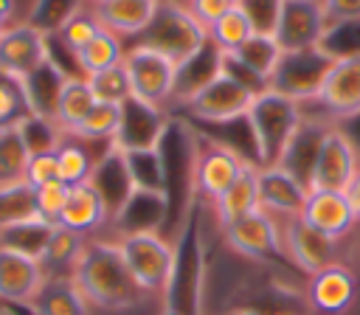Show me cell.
I'll use <instances>...</instances> for the list:
<instances>
[{
  "label": "cell",
  "instance_id": "21",
  "mask_svg": "<svg viewBox=\"0 0 360 315\" xmlns=\"http://www.w3.org/2000/svg\"><path fill=\"white\" fill-rule=\"evenodd\" d=\"M98 197L104 200L107 211H110V222L112 217L127 205V200L132 197V180H129V172H127V163H124V155L115 149V146H107L104 155H98L93 172H90V180H87Z\"/></svg>",
  "mask_w": 360,
  "mask_h": 315
},
{
  "label": "cell",
  "instance_id": "35",
  "mask_svg": "<svg viewBox=\"0 0 360 315\" xmlns=\"http://www.w3.org/2000/svg\"><path fill=\"white\" fill-rule=\"evenodd\" d=\"M118 124H121V104H107V101H96L93 110L84 115V121L68 132L84 143H104L110 146L115 132H118Z\"/></svg>",
  "mask_w": 360,
  "mask_h": 315
},
{
  "label": "cell",
  "instance_id": "48",
  "mask_svg": "<svg viewBox=\"0 0 360 315\" xmlns=\"http://www.w3.org/2000/svg\"><path fill=\"white\" fill-rule=\"evenodd\" d=\"M11 14H14V0H0V22L11 20Z\"/></svg>",
  "mask_w": 360,
  "mask_h": 315
},
{
  "label": "cell",
  "instance_id": "18",
  "mask_svg": "<svg viewBox=\"0 0 360 315\" xmlns=\"http://www.w3.org/2000/svg\"><path fill=\"white\" fill-rule=\"evenodd\" d=\"M51 42V39H48ZM70 73H65V68L48 56L42 65H37L28 76H22L17 84L22 90V98H25V107H28V115L34 118H45V121H53L56 124V107H59V96H62V87L68 82Z\"/></svg>",
  "mask_w": 360,
  "mask_h": 315
},
{
  "label": "cell",
  "instance_id": "13",
  "mask_svg": "<svg viewBox=\"0 0 360 315\" xmlns=\"http://www.w3.org/2000/svg\"><path fill=\"white\" fill-rule=\"evenodd\" d=\"M326 34V14L323 0H284L281 14L276 22V42L281 51H304L318 48Z\"/></svg>",
  "mask_w": 360,
  "mask_h": 315
},
{
  "label": "cell",
  "instance_id": "16",
  "mask_svg": "<svg viewBox=\"0 0 360 315\" xmlns=\"http://www.w3.org/2000/svg\"><path fill=\"white\" fill-rule=\"evenodd\" d=\"M307 301L321 315H343L357 301V276L349 264L332 262L307 278Z\"/></svg>",
  "mask_w": 360,
  "mask_h": 315
},
{
  "label": "cell",
  "instance_id": "17",
  "mask_svg": "<svg viewBox=\"0 0 360 315\" xmlns=\"http://www.w3.org/2000/svg\"><path fill=\"white\" fill-rule=\"evenodd\" d=\"M259 208L273 214L276 219L301 217L309 188L284 166H259Z\"/></svg>",
  "mask_w": 360,
  "mask_h": 315
},
{
  "label": "cell",
  "instance_id": "27",
  "mask_svg": "<svg viewBox=\"0 0 360 315\" xmlns=\"http://www.w3.org/2000/svg\"><path fill=\"white\" fill-rule=\"evenodd\" d=\"M56 231V222H48L42 217H31V219H22V222H14V225H6L0 228V248L6 250H14V253H22V256H31V259H42L51 236Z\"/></svg>",
  "mask_w": 360,
  "mask_h": 315
},
{
  "label": "cell",
  "instance_id": "15",
  "mask_svg": "<svg viewBox=\"0 0 360 315\" xmlns=\"http://www.w3.org/2000/svg\"><path fill=\"white\" fill-rule=\"evenodd\" d=\"M48 56H51L48 34H42L28 22L11 25L0 34V76L6 79L20 82Z\"/></svg>",
  "mask_w": 360,
  "mask_h": 315
},
{
  "label": "cell",
  "instance_id": "47",
  "mask_svg": "<svg viewBox=\"0 0 360 315\" xmlns=\"http://www.w3.org/2000/svg\"><path fill=\"white\" fill-rule=\"evenodd\" d=\"M346 197H349V202H352V208H354V217H357V222H360V169H357L354 180L349 183Z\"/></svg>",
  "mask_w": 360,
  "mask_h": 315
},
{
  "label": "cell",
  "instance_id": "49",
  "mask_svg": "<svg viewBox=\"0 0 360 315\" xmlns=\"http://www.w3.org/2000/svg\"><path fill=\"white\" fill-rule=\"evenodd\" d=\"M236 315H264L262 309H253V307H248V309H239Z\"/></svg>",
  "mask_w": 360,
  "mask_h": 315
},
{
  "label": "cell",
  "instance_id": "1",
  "mask_svg": "<svg viewBox=\"0 0 360 315\" xmlns=\"http://www.w3.org/2000/svg\"><path fill=\"white\" fill-rule=\"evenodd\" d=\"M70 278L87 307L98 312H132L149 298L129 276L118 245L107 239L87 242Z\"/></svg>",
  "mask_w": 360,
  "mask_h": 315
},
{
  "label": "cell",
  "instance_id": "6",
  "mask_svg": "<svg viewBox=\"0 0 360 315\" xmlns=\"http://www.w3.org/2000/svg\"><path fill=\"white\" fill-rule=\"evenodd\" d=\"M357 169H360L357 143L338 124H329L321 135L318 155L307 177V188L309 191H346Z\"/></svg>",
  "mask_w": 360,
  "mask_h": 315
},
{
  "label": "cell",
  "instance_id": "44",
  "mask_svg": "<svg viewBox=\"0 0 360 315\" xmlns=\"http://www.w3.org/2000/svg\"><path fill=\"white\" fill-rule=\"evenodd\" d=\"M34 194H37V214L48 222H56L68 197H70V186L62 183V180H53V183H45V186L34 188Z\"/></svg>",
  "mask_w": 360,
  "mask_h": 315
},
{
  "label": "cell",
  "instance_id": "10",
  "mask_svg": "<svg viewBox=\"0 0 360 315\" xmlns=\"http://www.w3.org/2000/svg\"><path fill=\"white\" fill-rule=\"evenodd\" d=\"M307 104H318L332 121L357 118L360 115V53L335 59L318 93Z\"/></svg>",
  "mask_w": 360,
  "mask_h": 315
},
{
  "label": "cell",
  "instance_id": "3",
  "mask_svg": "<svg viewBox=\"0 0 360 315\" xmlns=\"http://www.w3.org/2000/svg\"><path fill=\"white\" fill-rule=\"evenodd\" d=\"M115 245L135 284L146 295L163 298V309H169V290L177 276V248L158 231L127 233L115 239Z\"/></svg>",
  "mask_w": 360,
  "mask_h": 315
},
{
  "label": "cell",
  "instance_id": "40",
  "mask_svg": "<svg viewBox=\"0 0 360 315\" xmlns=\"http://www.w3.org/2000/svg\"><path fill=\"white\" fill-rule=\"evenodd\" d=\"M98 31H101V22L96 20V14L82 8V11H76V14H73V17H70L53 37L59 39V45H62L70 56H76V53H79V51H82Z\"/></svg>",
  "mask_w": 360,
  "mask_h": 315
},
{
  "label": "cell",
  "instance_id": "12",
  "mask_svg": "<svg viewBox=\"0 0 360 315\" xmlns=\"http://www.w3.org/2000/svg\"><path fill=\"white\" fill-rule=\"evenodd\" d=\"M278 231H281L284 259L290 264H295L301 273L312 276V273L329 267L332 262H338V242L318 233L315 228H309L301 217L278 219Z\"/></svg>",
  "mask_w": 360,
  "mask_h": 315
},
{
  "label": "cell",
  "instance_id": "33",
  "mask_svg": "<svg viewBox=\"0 0 360 315\" xmlns=\"http://www.w3.org/2000/svg\"><path fill=\"white\" fill-rule=\"evenodd\" d=\"M56 160H59V180L68 186H79L90 180V172L98 160V155H90V143L65 135L56 146Z\"/></svg>",
  "mask_w": 360,
  "mask_h": 315
},
{
  "label": "cell",
  "instance_id": "37",
  "mask_svg": "<svg viewBox=\"0 0 360 315\" xmlns=\"http://www.w3.org/2000/svg\"><path fill=\"white\" fill-rule=\"evenodd\" d=\"M39 217L37 214V194L28 183H14L0 188V228Z\"/></svg>",
  "mask_w": 360,
  "mask_h": 315
},
{
  "label": "cell",
  "instance_id": "7",
  "mask_svg": "<svg viewBox=\"0 0 360 315\" xmlns=\"http://www.w3.org/2000/svg\"><path fill=\"white\" fill-rule=\"evenodd\" d=\"M253 98H256L253 90H248L245 84H239L233 76H228L219 68V73L208 84H202L194 96H188L180 107L202 124H233L239 118L245 121Z\"/></svg>",
  "mask_w": 360,
  "mask_h": 315
},
{
  "label": "cell",
  "instance_id": "23",
  "mask_svg": "<svg viewBox=\"0 0 360 315\" xmlns=\"http://www.w3.org/2000/svg\"><path fill=\"white\" fill-rule=\"evenodd\" d=\"M160 0H104L93 6L96 20L115 37H141L152 17L158 14Z\"/></svg>",
  "mask_w": 360,
  "mask_h": 315
},
{
  "label": "cell",
  "instance_id": "28",
  "mask_svg": "<svg viewBox=\"0 0 360 315\" xmlns=\"http://www.w3.org/2000/svg\"><path fill=\"white\" fill-rule=\"evenodd\" d=\"M132 188L135 191H149V194H166L169 177H166V158H163V146L160 149H149V152H121Z\"/></svg>",
  "mask_w": 360,
  "mask_h": 315
},
{
  "label": "cell",
  "instance_id": "46",
  "mask_svg": "<svg viewBox=\"0 0 360 315\" xmlns=\"http://www.w3.org/2000/svg\"><path fill=\"white\" fill-rule=\"evenodd\" d=\"M236 0H183V6L188 8V14L208 31Z\"/></svg>",
  "mask_w": 360,
  "mask_h": 315
},
{
  "label": "cell",
  "instance_id": "5",
  "mask_svg": "<svg viewBox=\"0 0 360 315\" xmlns=\"http://www.w3.org/2000/svg\"><path fill=\"white\" fill-rule=\"evenodd\" d=\"M124 68L129 76V90L132 98L169 110L174 101V87H177V65L163 56L160 51L135 42L132 48L124 51Z\"/></svg>",
  "mask_w": 360,
  "mask_h": 315
},
{
  "label": "cell",
  "instance_id": "29",
  "mask_svg": "<svg viewBox=\"0 0 360 315\" xmlns=\"http://www.w3.org/2000/svg\"><path fill=\"white\" fill-rule=\"evenodd\" d=\"M87 242H90L87 236L56 225V231H53V236H51V242H48V248H45V253L39 259L45 276H70L76 262L82 259Z\"/></svg>",
  "mask_w": 360,
  "mask_h": 315
},
{
  "label": "cell",
  "instance_id": "11",
  "mask_svg": "<svg viewBox=\"0 0 360 315\" xmlns=\"http://www.w3.org/2000/svg\"><path fill=\"white\" fill-rule=\"evenodd\" d=\"M166 132H169V112L129 96L121 104V124H118V132L112 138V146L118 152L160 149Z\"/></svg>",
  "mask_w": 360,
  "mask_h": 315
},
{
  "label": "cell",
  "instance_id": "41",
  "mask_svg": "<svg viewBox=\"0 0 360 315\" xmlns=\"http://www.w3.org/2000/svg\"><path fill=\"white\" fill-rule=\"evenodd\" d=\"M20 132L25 138V146H28L31 155H37V152H53L59 146V141L65 138V132L53 121L34 118V115H25L20 121Z\"/></svg>",
  "mask_w": 360,
  "mask_h": 315
},
{
  "label": "cell",
  "instance_id": "25",
  "mask_svg": "<svg viewBox=\"0 0 360 315\" xmlns=\"http://www.w3.org/2000/svg\"><path fill=\"white\" fill-rule=\"evenodd\" d=\"M256 174H259V166L256 163H248V169L239 174V180L222 194L217 197L211 205H214V214H217V222L222 228L233 225L236 219L248 217L250 211L259 208V183H256Z\"/></svg>",
  "mask_w": 360,
  "mask_h": 315
},
{
  "label": "cell",
  "instance_id": "50",
  "mask_svg": "<svg viewBox=\"0 0 360 315\" xmlns=\"http://www.w3.org/2000/svg\"><path fill=\"white\" fill-rule=\"evenodd\" d=\"M160 315H186V312H177V309H163Z\"/></svg>",
  "mask_w": 360,
  "mask_h": 315
},
{
  "label": "cell",
  "instance_id": "31",
  "mask_svg": "<svg viewBox=\"0 0 360 315\" xmlns=\"http://www.w3.org/2000/svg\"><path fill=\"white\" fill-rule=\"evenodd\" d=\"M93 104H96V96L87 84V79L84 76H68L62 96H59V107H56V127L65 135L73 132L84 121V115L93 110Z\"/></svg>",
  "mask_w": 360,
  "mask_h": 315
},
{
  "label": "cell",
  "instance_id": "36",
  "mask_svg": "<svg viewBox=\"0 0 360 315\" xmlns=\"http://www.w3.org/2000/svg\"><path fill=\"white\" fill-rule=\"evenodd\" d=\"M253 37V25L248 22V17L239 11V6L233 3L211 28H208V39L217 45L219 53H231L236 51L245 39Z\"/></svg>",
  "mask_w": 360,
  "mask_h": 315
},
{
  "label": "cell",
  "instance_id": "14",
  "mask_svg": "<svg viewBox=\"0 0 360 315\" xmlns=\"http://www.w3.org/2000/svg\"><path fill=\"white\" fill-rule=\"evenodd\" d=\"M228 248L245 259H278L284 256L278 219L262 208L250 211L248 217L236 219L233 225L222 228Z\"/></svg>",
  "mask_w": 360,
  "mask_h": 315
},
{
  "label": "cell",
  "instance_id": "2",
  "mask_svg": "<svg viewBox=\"0 0 360 315\" xmlns=\"http://www.w3.org/2000/svg\"><path fill=\"white\" fill-rule=\"evenodd\" d=\"M304 118H307L304 104L270 90V87L256 93V98L245 115V124L250 129L259 166H278L284 160Z\"/></svg>",
  "mask_w": 360,
  "mask_h": 315
},
{
  "label": "cell",
  "instance_id": "38",
  "mask_svg": "<svg viewBox=\"0 0 360 315\" xmlns=\"http://www.w3.org/2000/svg\"><path fill=\"white\" fill-rule=\"evenodd\" d=\"M76 11H82V0H34L31 14H28V25L53 37Z\"/></svg>",
  "mask_w": 360,
  "mask_h": 315
},
{
  "label": "cell",
  "instance_id": "51",
  "mask_svg": "<svg viewBox=\"0 0 360 315\" xmlns=\"http://www.w3.org/2000/svg\"><path fill=\"white\" fill-rule=\"evenodd\" d=\"M3 31H6V22H0V34H3Z\"/></svg>",
  "mask_w": 360,
  "mask_h": 315
},
{
  "label": "cell",
  "instance_id": "42",
  "mask_svg": "<svg viewBox=\"0 0 360 315\" xmlns=\"http://www.w3.org/2000/svg\"><path fill=\"white\" fill-rule=\"evenodd\" d=\"M284 0H236L239 11L253 25V34H273Z\"/></svg>",
  "mask_w": 360,
  "mask_h": 315
},
{
  "label": "cell",
  "instance_id": "39",
  "mask_svg": "<svg viewBox=\"0 0 360 315\" xmlns=\"http://www.w3.org/2000/svg\"><path fill=\"white\" fill-rule=\"evenodd\" d=\"M96 101H107V104H124L132 90H129V76H127V68H124V59L121 65H112L107 70H98L93 76H84Z\"/></svg>",
  "mask_w": 360,
  "mask_h": 315
},
{
  "label": "cell",
  "instance_id": "30",
  "mask_svg": "<svg viewBox=\"0 0 360 315\" xmlns=\"http://www.w3.org/2000/svg\"><path fill=\"white\" fill-rule=\"evenodd\" d=\"M281 45L276 42V37L273 34H253L250 39H245L236 51H231V56L239 62V65H245L256 79H262L264 84H270V76H273V70H276V65H278V59H281Z\"/></svg>",
  "mask_w": 360,
  "mask_h": 315
},
{
  "label": "cell",
  "instance_id": "26",
  "mask_svg": "<svg viewBox=\"0 0 360 315\" xmlns=\"http://www.w3.org/2000/svg\"><path fill=\"white\" fill-rule=\"evenodd\" d=\"M169 205V197L163 194H149V191H132L127 205L112 217L118 228V239L127 233H141V231H158V222L163 219V211Z\"/></svg>",
  "mask_w": 360,
  "mask_h": 315
},
{
  "label": "cell",
  "instance_id": "8",
  "mask_svg": "<svg viewBox=\"0 0 360 315\" xmlns=\"http://www.w3.org/2000/svg\"><path fill=\"white\" fill-rule=\"evenodd\" d=\"M248 169V160L225 146L222 141L205 138V135H194V155H191V180L197 194H202L208 202H214L217 197H222L236 180L239 174Z\"/></svg>",
  "mask_w": 360,
  "mask_h": 315
},
{
  "label": "cell",
  "instance_id": "20",
  "mask_svg": "<svg viewBox=\"0 0 360 315\" xmlns=\"http://www.w3.org/2000/svg\"><path fill=\"white\" fill-rule=\"evenodd\" d=\"M45 278L48 276L37 259L0 248V301L28 307Z\"/></svg>",
  "mask_w": 360,
  "mask_h": 315
},
{
  "label": "cell",
  "instance_id": "45",
  "mask_svg": "<svg viewBox=\"0 0 360 315\" xmlns=\"http://www.w3.org/2000/svg\"><path fill=\"white\" fill-rule=\"evenodd\" d=\"M59 180V160H56V149L53 152H37L28 158V169H25V183L31 188H39L45 183Z\"/></svg>",
  "mask_w": 360,
  "mask_h": 315
},
{
  "label": "cell",
  "instance_id": "22",
  "mask_svg": "<svg viewBox=\"0 0 360 315\" xmlns=\"http://www.w3.org/2000/svg\"><path fill=\"white\" fill-rule=\"evenodd\" d=\"M110 222V211L104 205V200L98 197V191L90 186V183H79V186H70V197L56 219L59 228H68L73 233H82V236H93L98 233L104 225Z\"/></svg>",
  "mask_w": 360,
  "mask_h": 315
},
{
  "label": "cell",
  "instance_id": "24",
  "mask_svg": "<svg viewBox=\"0 0 360 315\" xmlns=\"http://www.w3.org/2000/svg\"><path fill=\"white\" fill-rule=\"evenodd\" d=\"M28 309L34 315H93L70 276H48Z\"/></svg>",
  "mask_w": 360,
  "mask_h": 315
},
{
  "label": "cell",
  "instance_id": "43",
  "mask_svg": "<svg viewBox=\"0 0 360 315\" xmlns=\"http://www.w3.org/2000/svg\"><path fill=\"white\" fill-rule=\"evenodd\" d=\"M25 115H28V107H25L20 84L14 79L0 76V129L20 124Z\"/></svg>",
  "mask_w": 360,
  "mask_h": 315
},
{
  "label": "cell",
  "instance_id": "32",
  "mask_svg": "<svg viewBox=\"0 0 360 315\" xmlns=\"http://www.w3.org/2000/svg\"><path fill=\"white\" fill-rule=\"evenodd\" d=\"M121 59H124L121 37L110 34L107 28H101V31L73 56V62L79 65L82 76H93V73H98V70H107V68H112V65H121Z\"/></svg>",
  "mask_w": 360,
  "mask_h": 315
},
{
  "label": "cell",
  "instance_id": "34",
  "mask_svg": "<svg viewBox=\"0 0 360 315\" xmlns=\"http://www.w3.org/2000/svg\"><path fill=\"white\" fill-rule=\"evenodd\" d=\"M28 146L20 132V124L0 129V188L25 183V169H28Z\"/></svg>",
  "mask_w": 360,
  "mask_h": 315
},
{
  "label": "cell",
  "instance_id": "19",
  "mask_svg": "<svg viewBox=\"0 0 360 315\" xmlns=\"http://www.w3.org/2000/svg\"><path fill=\"white\" fill-rule=\"evenodd\" d=\"M301 219L335 242L346 239L357 225V217L346 191H309Z\"/></svg>",
  "mask_w": 360,
  "mask_h": 315
},
{
  "label": "cell",
  "instance_id": "9",
  "mask_svg": "<svg viewBox=\"0 0 360 315\" xmlns=\"http://www.w3.org/2000/svg\"><path fill=\"white\" fill-rule=\"evenodd\" d=\"M332 62L335 59L321 45L304 48V51H287V53H281L267 87L298 101V104H307V101H312L321 82L326 79Z\"/></svg>",
  "mask_w": 360,
  "mask_h": 315
},
{
  "label": "cell",
  "instance_id": "4",
  "mask_svg": "<svg viewBox=\"0 0 360 315\" xmlns=\"http://www.w3.org/2000/svg\"><path fill=\"white\" fill-rule=\"evenodd\" d=\"M138 42L160 51L180 68L191 56H197L211 39L208 31L188 14V8L180 0H160L158 14L152 17L149 28L138 37Z\"/></svg>",
  "mask_w": 360,
  "mask_h": 315
},
{
  "label": "cell",
  "instance_id": "52",
  "mask_svg": "<svg viewBox=\"0 0 360 315\" xmlns=\"http://www.w3.org/2000/svg\"><path fill=\"white\" fill-rule=\"evenodd\" d=\"M90 3H93V6H98V3H104V0H90Z\"/></svg>",
  "mask_w": 360,
  "mask_h": 315
}]
</instances>
